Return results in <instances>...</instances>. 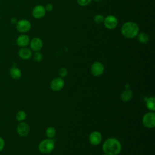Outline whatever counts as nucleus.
<instances>
[{"label":"nucleus","mask_w":155,"mask_h":155,"mask_svg":"<svg viewBox=\"0 0 155 155\" xmlns=\"http://www.w3.org/2000/svg\"><path fill=\"white\" fill-rule=\"evenodd\" d=\"M102 150L107 155H117L122 150V145L117 139L110 137L104 142Z\"/></svg>","instance_id":"1"},{"label":"nucleus","mask_w":155,"mask_h":155,"mask_svg":"<svg viewBox=\"0 0 155 155\" xmlns=\"http://www.w3.org/2000/svg\"><path fill=\"white\" fill-rule=\"evenodd\" d=\"M120 31L124 37L132 39L137 36L139 31V28L136 23L133 21H128L123 24Z\"/></svg>","instance_id":"2"},{"label":"nucleus","mask_w":155,"mask_h":155,"mask_svg":"<svg viewBox=\"0 0 155 155\" xmlns=\"http://www.w3.org/2000/svg\"><path fill=\"white\" fill-rule=\"evenodd\" d=\"M54 148V142L53 139L48 138L42 140L38 145V150L43 154H48Z\"/></svg>","instance_id":"3"},{"label":"nucleus","mask_w":155,"mask_h":155,"mask_svg":"<svg viewBox=\"0 0 155 155\" xmlns=\"http://www.w3.org/2000/svg\"><path fill=\"white\" fill-rule=\"evenodd\" d=\"M142 124L147 128H153L155 127L154 111H150L145 113L142 117Z\"/></svg>","instance_id":"4"},{"label":"nucleus","mask_w":155,"mask_h":155,"mask_svg":"<svg viewBox=\"0 0 155 155\" xmlns=\"http://www.w3.org/2000/svg\"><path fill=\"white\" fill-rule=\"evenodd\" d=\"M103 22L105 27L109 30H113L115 28L118 24L117 19L114 16L111 15H108L104 18Z\"/></svg>","instance_id":"5"},{"label":"nucleus","mask_w":155,"mask_h":155,"mask_svg":"<svg viewBox=\"0 0 155 155\" xmlns=\"http://www.w3.org/2000/svg\"><path fill=\"white\" fill-rule=\"evenodd\" d=\"M16 28L21 33H25L31 28V23L27 19H21L16 23Z\"/></svg>","instance_id":"6"},{"label":"nucleus","mask_w":155,"mask_h":155,"mask_svg":"<svg viewBox=\"0 0 155 155\" xmlns=\"http://www.w3.org/2000/svg\"><path fill=\"white\" fill-rule=\"evenodd\" d=\"M90 71L93 76H100L104 71V66L100 62H95L91 65Z\"/></svg>","instance_id":"7"},{"label":"nucleus","mask_w":155,"mask_h":155,"mask_svg":"<svg viewBox=\"0 0 155 155\" xmlns=\"http://www.w3.org/2000/svg\"><path fill=\"white\" fill-rule=\"evenodd\" d=\"M65 85V82L61 78H56L53 79L50 82V88L55 91L62 90Z\"/></svg>","instance_id":"8"},{"label":"nucleus","mask_w":155,"mask_h":155,"mask_svg":"<svg viewBox=\"0 0 155 155\" xmlns=\"http://www.w3.org/2000/svg\"><path fill=\"white\" fill-rule=\"evenodd\" d=\"M88 140L90 143L93 146L99 145L102 141V135L101 133L97 131L91 132L88 136Z\"/></svg>","instance_id":"9"},{"label":"nucleus","mask_w":155,"mask_h":155,"mask_svg":"<svg viewBox=\"0 0 155 155\" xmlns=\"http://www.w3.org/2000/svg\"><path fill=\"white\" fill-rule=\"evenodd\" d=\"M45 12L46 10L44 6L41 5H38L33 8L32 10V15L35 18L40 19L44 16Z\"/></svg>","instance_id":"10"},{"label":"nucleus","mask_w":155,"mask_h":155,"mask_svg":"<svg viewBox=\"0 0 155 155\" xmlns=\"http://www.w3.org/2000/svg\"><path fill=\"white\" fill-rule=\"evenodd\" d=\"M17 132L21 136H25L30 132V126L26 122L19 123L17 126Z\"/></svg>","instance_id":"11"},{"label":"nucleus","mask_w":155,"mask_h":155,"mask_svg":"<svg viewBox=\"0 0 155 155\" xmlns=\"http://www.w3.org/2000/svg\"><path fill=\"white\" fill-rule=\"evenodd\" d=\"M30 45L32 50L35 51H38L42 48L43 42L39 38H34L30 41Z\"/></svg>","instance_id":"12"},{"label":"nucleus","mask_w":155,"mask_h":155,"mask_svg":"<svg viewBox=\"0 0 155 155\" xmlns=\"http://www.w3.org/2000/svg\"><path fill=\"white\" fill-rule=\"evenodd\" d=\"M16 43L18 45L24 47L30 43V38L26 35H21L18 37Z\"/></svg>","instance_id":"13"},{"label":"nucleus","mask_w":155,"mask_h":155,"mask_svg":"<svg viewBox=\"0 0 155 155\" xmlns=\"http://www.w3.org/2000/svg\"><path fill=\"white\" fill-rule=\"evenodd\" d=\"M18 54L19 57L22 59H28L31 57L32 55L31 51L29 48L25 47L21 48L19 50Z\"/></svg>","instance_id":"14"},{"label":"nucleus","mask_w":155,"mask_h":155,"mask_svg":"<svg viewBox=\"0 0 155 155\" xmlns=\"http://www.w3.org/2000/svg\"><path fill=\"white\" fill-rule=\"evenodd\" d=\"M132 97H133V91L128 88H126L125 90H124L120 94L121 100L124 102L129 101L131 99Z\"/></svg>","instance_id":"15"},{"label":"nucleus","mask_w":155,"mask_h":155,"mask_svg":"<svg viewBox=\"0 0 155 155\" xmlns=\"http://www.w3.org/2000/svg\"><path fill=\"white\" fill-rule=\"evenodd\" d=\"M10 75L14 79H18L21 77L22 73L19 68L16 67H12L10 69Z\"/></svg>","instance_id":"16"},{"label":"nucleus","mask_w":155,"mask_h":155,"mask_svg":"<svg viewBox=\"0 0 155 155\" xmlns=\"http://www.w3.org/2000/svg\"><path fill=\"white\" fill-rule=\"evenodd\" d=\"M137 39L138 41L142 44H146L148 42L149 39H150V37L149 35L145 33V32H141V33H139L137 35Z\"/></svg>","instance_id":"17"},{"label":"nucleus","mask_w":155,"mask_h":155,"mask_svg":"<svg viewBox=\"0 0 155 155\" xmlns=\"http://www.w3.org/2000/svg\"><path fill=\"white\" fill-rule=\"evenodd\" d=\"M147 108L150 111H155V98L154 97H149L146 101Z\"/></svg>","instance_id":"18"},{"label":"nucleus","mask_w":155,"mask_h":155,"mask_svg":"<svg viewBox=\"0 0 155 155\" xmlns=\"http://www.w3.org/2000/svg\"><path fill=\"white\" fill-rule=\"evenodd\" d=\"M56 130L53 127H49L45 130L46 136L48 138H50V139L54 137V136L56 135Z\"/></svg>","instance_id":"19"},{"label":"nucleus","mask_w":155,"mask_h":155,"mask_svg":"<svg viewBox=\"0 0 155 155\" xmlns=\"http://www.w3.org/2000/svg\"><path fill=\"white\" fill-rule=\"evenodd\" d=\"M26 113L24 111H19L16 113V118L18 121H22L26 118Z\"/></svg>","instance_id":"20"},{"label":"nucleus","mask_w":155,"mask_h":155,"mask_svg":"<svg viewBox=\"0 0 155 155\" xmlns=\"http://www.w3.org/2000/svg\"><path fill=\"white\" fill-rule=\"evenodd\" d=\"M104 17L101 14L96 15L94 17V21L97 24H100L104 22Z\"/></svg>","instance_id":"21"},{"label":"nucleus","mask_w":155,"mask_h":155,"mask_svg":"<svg viewBox=\"0 0 155 155\" xmlns=\"http://www.w3.org/2000/svg\"><path fill=\"white\" fill-rule=\"evenodd\" d=\"M58 74H59L60 78H65L67 76V75L68 74V71L66 68L61 67L59 68V70L58 71Z\"/></svg>","instance_id":"22"},{"label":"nucleus","mask_w":155,"mask_h":155,"mask_svg":"<svg viewBox=\"0 0 155 155\" xmlns=\"http://www.w3.org/2000/svg\"><path fill=\"white\" fill-rule=\"evenodd\" d=\"M42 58H43V56H42V54H41V53L36 51L34 54L33 59L36 62H41L42 60Z\"/></svg>","instance_id":"23"},{"label":"nucleus","mask_w":155,"mask_h":155,"mask_svg":"<svg viewBox=\"0 0 155 155\" xmlns=\"http://www.w3.org/2000/svg\"><path fill=\"white\" fill-rule=\"evenodd\" d=\"M92 0H77V2L78 4L80 5V6H87L88 5Z\"/></svg>","instance_id":"24"},{"label":"nucleus","mask_w":155,"mask_h":155,"mask_svg":"<svg viewBox=\"0 0 155 155\" xmlns=\"http://www.w3.org/2000/svg\"><path fill=\"white\" fill-rule=\"evenodd\" d=\"M53 5L52 4H50V3L47 4L45 5V10L48 11V12L51 11V10H53Z\"/></svg>","instance_id":"25"},{"label":"nucleus","mask_w":155,"mask_h":155,"mask_svg":"<svg viewBox=\"0 0 155 155\" xmlns=\"http://www.w3.org/2000/svg\"><path fill=\"white\" fill-rule=\"evenodd\" d=\"M4 139L0 137V151L2 150V149L4 148Z\"/></svg>","instance_id":"26"},{"label":"nucleus","mask_w":155,"mask_h":155,"mask_svg":"<svg viewBox=\"0 0 155 155\" xmlns=\"http://www.w3.org/2000/svg\"><path fill=\"white\" fill-rule=\"evenodd\" d=\"M94 1H95V2H101V1H102V0H93Z\"/></svg>","instance_id":"27"},{"label":"nucleus","mask_w":155,"mask_h":155,"mask_svg":"<svg viewBox=\"0 0 155 155\" xmlns=\"http://www.w3.org/2000/svg\"><path fill=\"white\" fill-rule=\"evenodd\" d=\"M102 155H107V154H102Z\"/></svg>","instance_id":"28"}]
</instances>
